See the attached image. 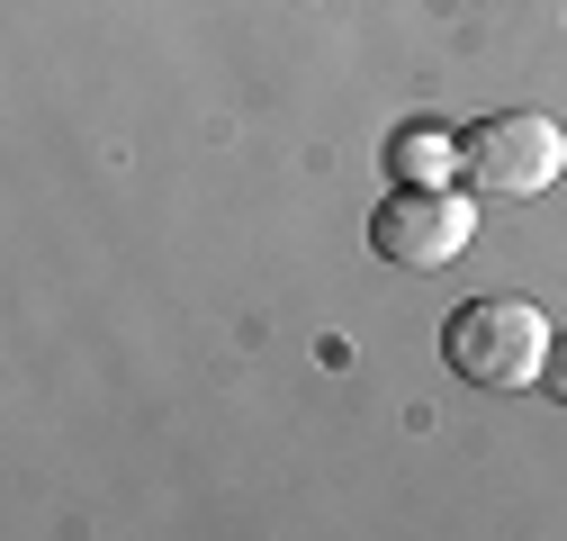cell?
Returning <instances> with one entry per match:
<instances>
[{
  "label": "cell",
  "mask_w": 567,
  "mask_h": 541,
  "mask_svg": "<svg viewBox=\"0 0 567 541\" xmlns=\"http://www.w3.org/2000/svg\"><path fill=\"white\" fill-rule=\"evenodd\" d=\"M549 344L558 334H549V316L532 298H468L442 325V361L460 379H477V388H540Z\"/></svg>",
  "instance_id": "1"
},
{
  "label": "cell",
  "mask_w": 567,
  "mask_h": 541,
  "mask_svg": "<svg viewBox=\"0 0 567 541\" xmlns=\"http://www.w3.org/2000/svg\"><path fill=\"white\" fill-rule=\"evenodd\" d=\"M558 163H567V135H558V118H540V109H495V118H477V126L460 135V172H468L486 198H540V190L558 181Z\"/></svg>",
  "instance_id": "2"
},
{
  "label": "cell",
  "mask_w": 567,
  "mask_h": 541,
  "mask_svg": "<svg viewBox=\"0 0 567 541\" xmlns=\"http://www.w3.org/2000/svg\"><path fill=\"white\" fill-rule=\"evenodd\" d=\"M370 244L396 270H442V262L468 253V198L442 190V181H396V198L370 217Z\"/></svg>",
  "instance_id": "3"
},
{
  "label": "cell",
  "mask_w": 567,
  "mask_h": 541,
  "mask_svg": "<svg viewBox=\"0 0 567 541\" xmlns=\"http://www.w3.org/2000/svg\"><path fill=\"white\" fill-rule=\"evenodd\" d=\"M388 172L396 181H451L460 172V145H451L442 126H396L388 135Z\"/></svg>",
  "instance_id": "4"
},
{
  "label": "cell",
  "mask_w": 567,
  "mask_h": 541,
  "mask_svg": "<svg viewBox=\"0 0 567 541\" xmlns=\"http://www.w3.org/2000/svg\"><path fill=\"white\" fill-rule=\"evenodd\" d=\"M540 388H558V397H567V334L549 344V370H540Z\"/></svg>",
  "instance_id": "5"
}]
</instances>
